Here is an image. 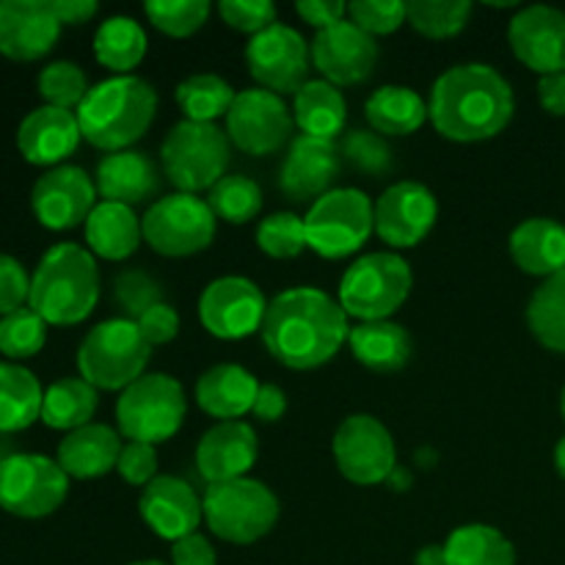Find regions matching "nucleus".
<instances>
[{
    "label": "nucleus",
    "instance_id": "obj_29",
    "mask_svg": "<svg viewBox=\"0 0 565 565\" xmlns=\"http://www.w3.org/2000/svg\"><path fill=\"white\" fill-rule=\"evenodd\" d=\"M511 257L530 276H550L565 270V224L555 218H527L511 232Z\"/></svg>",
    "mask_w": 565,
    "mask_h": 565
},
{
    "label": "nucleus",
    "instance_id": "obj_16",
    "mask_svg": "<svg viewBox=\"0 0 565 565\" xmlns=\"http://www.w3.org/2000/svg\"><path fill=\"white\" fill-rule=\"evenodd\" d=\"M268 301L246 276H221L204 287L199 298V320L207 334L235 342L263 331Z\"/></svg>",
    "mask_w": 565,
    "mask_h": 565
},
{
    "label": "nucleus",
    "instance_id": "obj_37",
    "mask_svg": "<svg viewBox=\"0 0 565 565\" xmlns=\"http://www.w3.org/2000/svg\"><path fill=\"white\" fill-rule=\"evenodd\" d=\"M447 565H516V550L491 524H461L445 541Z\"/></svg>",
    "mask_w": 565,
    "mask_h": 565
},
{
    "label": "nucleus",
    "instance_id": "obj_1",
    "mask_svg": "<svg viewBox=\"0 0 565 565\" xmlns=\"http://www.w3.org/2000/svg\"><path fill=\"white\" fill-rule=\"evenodd\" d=\"M348 315L340 301L318 287H292L268 303L263 342L270 356L290 370H318L348 342Z\"/></svg>",
    "mask_w": 565,
    "mask_h": 565
},
{
    "label": "nucleus",
    "instance_id": "obj_13",
    "mask_svg": "<svg viewBox=\"0 0 565 565\" xmlns=\"http://www.w3.org/2000/svg\"><path fill=\"white\" fill-rule=\"evenodd\" d=\"M331 450L342 478L356 486L386 483L397 469L395 439L373 414H351L342 419Z\"/></svg>",
    "mask_w": 565,
    "mask_h": 565
},
{
    "label": "nucleus",
    "instance_id": "obj_53",
    "mask_svg": "<svg viewBox=\"0 0 565 565\" xmlns=\"http://www.w3.org/2000/svg\"><path fill=\"white\" fill-rule=\"evenodd\" d=\"M296 11L315 31H326L348 20V3H340V0H301Z\"/></svg>",
    "mask_w": 565,
    "mask_h": 565
},
{
    "label": "nucleus",
    "instance_id": "obj_18",
    "mask_svg": "<svg viewBox=\"0 0 565 565\" xmlns=\"http://www.w3.org/2000/svg\"><path fill=\"white\" fill-rule=\"evenodd\" d=\"M312 66L320 81L331 86H359L367 81L379 64V42L351 20L318 31L312 39Z\"/></svg>",
    "mask_w": 565,
    "mask_h": 565
},
{
    "label": "nucleus",
    "instance_id": "obj_17",
    "mask_svg": "<svg viewBox=\"0 0 565 565\" xmlns=\"http://www.w3.org/2000/svg\"><path fill=\"white\" fill-rule=\"evenodd\" d=\"M375 235L390 248H414L430 235L439 218V202L423 182L403 180L386 188L373 207Z\"/></svg>",
    "mask_w": 565,
    "mask_h": 565
},
{
    "label": "nucleus",
    "instance_id": "obj_56",
    "mask_svg": "<svg viewBox=\"0 0 565 565\" xmlns=\"http://www.w3.org/2000/svg\"><path fill=\"white\" fill-rule=\"evenodd\" d=\"M541 108L552 116H565V72L544 75L539 81Z\"/></svg>",
    "mask_w": 565,
    "mask_h": 565
},
{
    "label": "nucleus",
    "instance_id": "obj_10",
    "mask_svg": "<svg viewBox=\"0 0 565 565\" xmlns=\"http://www.w3.org/2000/svg\"><path fill=\"white\" fill-rule=\"evenodd\" d=\"M375 204L359 188H334L309 207L307 246L323 259H345L356 254L375 232Z\"/></svg>",
    "mask_w": 565,
    "mask_h": 565
},
{
    "label": "nucleus",
    "instance_id": "obj_26",
    "mask_svg": "<svg viewBox=\"0 0 565 565\" xmlns=\"http://www.w3.org/2000/svg\"><path fill=\"white\" fill-rule=\"evenodd\" d=\"M97 193L103 202L141 204L160 191V169L141 149L105 154L97 166Z\"/></svg>",
    "mask_w": 565,
    "mask_h": 565
},
{
    "label": "nucleus",
    "instance_id": "obj_31",
    "mask_svg": "<svg viewBox=\"0 0 565 565\" xmlns=\"http://www.w3.org/2000/svg\"><path fill=\"white\" fill-rule=\"evenodd\" d=\"M143 241L141 218L132 213V207L116 202H99L86 221V243L88 252L97 257L121 263L130 254L138 252Z\"/></svg>",
    "mask_w": 565,
    "mask_h": 565
},
{
    "label": "nucleus",
    "instance_id": "obj_25",
    "mask_svg": "<svg viewBox=\"0 0 565 565\" xmlns=\"http://www.w3.org/2000/svg\"><path fill=\"white\" fill-rule=\"evenodd\" d=\"M81 138L83 132L75 110L42 105L22 119L17 130V147L28 163L58 169V163H64L75 152Z\"/></svg>",
    "mask_w": 565,
    "mask_h": 565
},
{
    "label": "nucleus",
    "instance_id": "obj_58",
    "mask_svg": "<svg viewBox=\"0 0 565 565\" xmlns=\"http://www.w3.org/2000/svg\"><path fill=\"white\" fill-rule=\"evenodd\" d=\"M414 565H447V555H445V544H430L423 546L414 557Z\"/></svg>",
    "mask_w": 565,
    "mask_h": 565
},
{
    "label": "nucleus",
    "instance_id": "obj_51",
    "mask_svg": "<svg viewBox=\"0 0 565 565\" xmlns=\"http://www.w3.org/2000/svg\"><path fill=\"white\" fill-rule=\"evenodd\" d=\"M28 296H31V279L25 268L9 254H0V318L25 307Z\"/></svg>",
    "mask_w": 565,
    "mask_h": 565
},
{
    "label": "nucleus",
    "instance_id": "obj_44",
    "mask_svg": "<svg viewBox=\"0 0 565 565\" xmlns=\"http://www.w3.org/2000/svg\"><path fill=\"white\" fill-rule=\"evenodd\" d=\"M88 92L92 88H88L86 72L77 64H72V61H53V64H47L39 72V94L53 108L77 110Z\"/></svg>",
    "mask_w": 565,
    "mask_h": 565
},
{
    "label": "nucleus",
    "instance_id": "obj_46",
    "mask_svg": "<svg viewBox=\"0 0 565 565\" xmlns=\"http://www.w3.org/2000/svg\"><path fill=\"white\" fill-rule=\"evenodd\" d=\"M342 160L353 166L356 171L370 177H381L392 169V149L375 130H351L340 141Z\"/></svg>",
    "mask_w": 565,
    "mask_h": 565
},
{
    "label": "nucleus",
    "instance_id": "obj_19",
    "mask_svg": "<svg viewBox=\"0 0 565 565\" xmlns=\"http://www.w3.org/2000/svg\"><path fill=\"white\" fill-rule=\"evenodd\" d=\"M97 185L77 166H58L42 174L33 185L31 207L42 226L53 232L75 230L86 224L97 207Z\"/></svg>",
    "mask_w": 565,
    "mask_h": 565
},
{
    "label": "nucleus",
    "instance_id": "obj_22",
    "mask_svg": "<svg viewBox=\"0 0 565 565\" xmlns=\"http://www.w3.org/2000/svg\"><path fill=\"white\" fill-rule=\"evenodd\" d=\"M61 22L50 0H0V55L39 61L55 47Z\"/></svg>",
    "mask_w": 565,
    "mask_h": 565
},
{
    "label": "nucleus",
    "instance_id": "obj_30",
    "mask_svg": "<svg viewBox=\"0 0 565 565\" xmlns=\"http://www.w3.org/2000/svg\"><path fill=\"white\" fill-rule=\"evenodd\" d=\"M348 345H351L359 364L381 375L401 373L412 362L414 353L412 334H408L406 326L395 323V320L353 326L351 334H348Z\"/></svg>",
    "mask_w": 565,
    "mask_h": 565
},
{
    "label": "nucleus",
    "instance_id": "obj_47",
    "mask_svg": "<svg viewBox=\"0 0 565 565\" xmlns=\"http://www.w3.org/2000/svg\"><path fill=\"white\" fill-rule=\"evenodd\" d=\"M114 296L125 318L138 320L143 312L163 303V287L143 270H121L114 281Z\"/></svg>",
    "mask_w": 565,
    "mask_h": 565
},
{
    "label": "nucleus",
    "instance_id": "obj_42",
    "mask_svg": "<svg viewBox=\"0 0 565 565\" xmlns=\"http://www.w3.org/2000/svg\"><path fill=\"white\" fill-rule=\"evenodd\" d=\"M210 11L213 6L207 0H149L143 6V14L152 28L171 39H188L202 31L204 22L210 20Z\"/></svg>",
    "mask_w": 565,
    "mask_h": 565
},
{
    "label": "nucleus",
    "instance_id": "obj_55",
    "mask_svg": "<svg viewBox=\"0 0 565 565\" xmlns=\"http://www.w3.org/2000/svg\"><path fill=\"white\" fill-rule=\"evenodd\" d=\"M287 412V395L285 390H279L276 384H259L257 401H254L252 414L263 423H276V419L285 417Z\"/></svg>",
    "mask_w": 565,
    "mask_h": 565
},
{
    "label": "nucleus",
    "instance_id": "obj_52",
    "mask_svg": "<svg viewBox=\"0 0 565 565\" xmlns=\"http://www.w3.org/2000/svg\"><path fill=\"white\" fill-rule=\"evenodd\" d=\"M136 323L138 329H141L143 340L152 348L169 345V342L177 340V334H180V315H177V309L169 307L166 301L152 307L149 312H143Z\"/></svg>",
    "mask_w": 565,
    "mask_h": 565
},
{
    "label": "nucleus",
    "instance_id": "obj_2",
    "mask_svg": "<svg viewBox=\"0 0 565 565\" xmlns=\"http://www.w3.org/2000/svg\"><path fill=\"white\" fill-rule=\"evenodd\" d=\"M516 97L502 72L489 64H456L436 77L428 119L445 138L478 143L500 136L513 119Z\"/></svg>",
    "mask_w": 565,
    "mask_h": 565
},
{
    "label": "nucleus",
    "instance_id": "obj_39",
    "mask_svg": "<svg viewBox=\"0 0 565 565\" xmlns=\"http://www.w3.org/2000/svg\"><path fill=\"white\" fill-rule=\"evenodd\" d=\"M527 326L535 340L555 353H565V270L541 281L527 303Z\"/></svg>",
    "mask_w": 565,
    "mask_h": 565
},
{
    "label": "nucleus",
    "instance_id": "obj_57",
    "mask_svg": "<svg viewBox=\"0 0 565 565\" xmlns=\"http://www.w3.org/2000/svg\"><path fill=\"white\" fill-rule=\"evenodd\" d=\"M61 25H83L99 11L97 0H50Z\"/></svg>",
    "mask_w": 565,
    "mask_h": 565
},
{
    "label": "nucleus",
    "instance_id": "obj_15",
    "mask_svg": "<svg viewBox=\"0 0 565 565\" xmlns=\"http://www.w3.org/2000/svg\"><path fill=\"white\" fill-rule=\"evenodd\" d=\"M246 64L259 88L279 97L285 94L296 97L309 83L312 53L296 28L276 22L246 44Z\"/></svg>",
    "mask_w": 565,
    "mask_h": 565
},
{
    "label": "nucleus",
    "instance_id": "obj_45",
    "mask_svg": "<svg viewBox=\"0 0 565 565\" xmlns=\"http://www.w3.org/2000/svg\"><path fill=\"white\" fill-rule=\"evenodd\" d=\"M259 252L274 259H292L307 246V226L296 213H274L257 226Z\"/></svg>",
    "mask_w": 565,
    "mask_h": 565
},
{
    "label": "nucleus",
    "instance_id": "obj_20",
    "mask_svg": "<svg viewBox=\"0 0 565 565\" xmlns=\"http://www.w3.org/2000/svg\"><path fill=\"white\" fill-rule=\"evenodd\" d=\"M342 152L337 141L298 136L287 147L279 169V188L290 202H318L340 180Z\"/></svg>",
    "mask_w": 565,
    "mask_h": 565
},
{
    "label": "nucleus",
    "instance_id": "obj_7",
    "mask_svg": "<svg viewBox=\"0 0 565 565\" xmlns=\"http://www.w3.org/2000/svg\"><path fill=\"white\" fill-rule=\"evenodd\" d=\"M232 160V143L218 125H199L182 119L166 132L160 143V166L177 193L210 191L226 177Z\"/></svg>",
    "mask_w": 565,
    "mask_h": 565
},
{
    "label": "nucleus",
    "instance_id": "obj_24",
    "mask_svg": "<svg viewBox=\"0 0 565 565\" xmlns=\"http://www.w3.org/2000/svg\"><path fill=\"white\" fill-rule=\"evenodd\" d=\"M259 458L257 434L248 423H218L202 436L196 447V469L210 486L248 478Z\"/></svg>",
    "mask_w": 565,
    "mask_h": 565
},
{
    "label": "nucleus",
    "instance_id": "obj_36",
    "mask_svg": "<svg viewBox=\"0 0 565 565\" xmlns=\"http://www.w3.org/2000/svg\"><path fill=\"white\" fill-rule=\"evenodd\" d=\"M99 406L97 390L83 379H61L44 390L42 423L55 430H72L92 425Z\"/></svg>",
    "mask_w": 565,
    "mask_h": 565
},
{
    "label": "nucleus",
    "instance_id": "obj_35",
    "mask_svg": "<svg viewBox=\"0 0 565 565\" xmlns=\"http://www.w3.org/2000/svg\"><path fill=\"white\" fill-rule=\"evenodd\" d=\"M147 31L132 17H108L94 33V55L116 75H132L147 55Z\"/></svg>",
    "mask_w": 565,
    "mask_h": 565
},
{
    "label": "nucleus",
    "instance_id": "obj_5",
    "mask_svg": "<svg viewBox=\"0 0 565 565\" xmlns=\"http://www.w3.org/2000/svg\"><path fill=\"white\" fill-rule=\"evenodd\" d=\"M152 345L130 318H110L94 326L77 348V373L94 390L125 392L147 375Z\"/></svg>",
    "mask_w": 565,
    "mask_h": 565
},
{
    "label": "nucleus",
    "instance_id": "obj_9",
    "mask_svg": "<svg viewBox=\"0 0 565 565\" xmlns=\"http://www.w3.org/2000/svg\"><path fill=\"white\" fill-rule=\"evenodd\" d=\"M188 414L185 390L166 373H147L116 401V423L127 441L160 445L182 428Z\"/></svg>",
    "mask_w": 565,
    "mask_h": 565
},
{
    "label": "nucleus",
    "instance_id": "obj_12",
    "mask_svg": "<svg viewBox=\"0 0 565 565\" xmlns=\"http://www.w3.org/2000/svg\"><path fill=\"white\" fill-rule=\"evenodd\" d=\"M143 241L163 257H193L210 248L218 218L207 199L193 193H171L158 199L141 218Z\"/></svg>",
    "mask_w": 565,
    "mask_h": 565
},
{
    "label": "nucleus",
    "instance_id": "obj_40",
    "mask_svg": "<svg viewBox=\"0 0 565 565\" xmlns=\"http://www.w3.org/2000/svg\"><path fill=\"white\" fill-rule=\"evenodd\" d=\"M207 204L215 218L226 224H248L263 210V188L243 174H226L207 191Z\"/></svg>",
    "mask_w": 565,
    "mask_h": 565
},
{
    "label": "nucleus",
    "instance_id": "obj_11",
    "mask_svg": "<svg viewBox=\"0 0 565 565\" xmlns=\"http://www.w3.org/2000/svg\"><path fill=\"white\" fill-rule=\"evenodd\" d=\"M70 494V475L58 461L36 452H14L0 461V508L20 519H44Z\"/></svg>",
    "mask_w": 565,
    "mask_h": 565
},
{
    "label": "nucleus",
    "instance_id": "obj_6",
    "mask_svg": "<svg viewBox=\"0 0 565 565\" xmlns=\"http://www.w3.org/2000/svg\"><path fill=\"white\" fill-rule=\"evenodd\" d=\"M412 265L395 252H373L359 257L342 274L340 301L348 318L362 323L390 320L412 296Z\"/></svg>",
    "mask_w": 565,
    "mask_h": 565
},
{
    "label": "nucleus",
    "instance_id": "obj_41",
    "mask_svg": "<svg viewBox=\"0 0 565 565\" xmlns=\"http://www.w3.org/2000/svg\"><path fill=\"white\" fill-rule=\"evenodd\" d=\"M475 6L469 0H417L408 3V25L425 39H452L469 25Z\"/></svg>",
    "mask_w": 565,
    "mask_h": 565
},
{
    "label": "nucleus",
    "instance_id": "obj_59",
    "mask_svg": "<svg viewBox=\"0 0 565 565\" xmlns=\"http://www.w3.org/2000/svg\"><path fill=\"white\" fill-rule=\"evenodd\" d=\"M386 483H392V489H395V486H397V489H408V483H412V475H408L406 469L397 467L395 472L390 475V480H386Z\"/></svg>",
    "mask_w": 565,
    "mask_h": 565
},
{
    "label": "nucleus",
    "instance_id": "obj_3",
    "mask_svg": "<svg viewBox=\"0 0 565 565\" xmlns=\"http://www.w3.org/2000/svg\"><path fill=\"white\" fill-rule=\"evenodd\" d=\"M158 114V92L136 75L97 83L75 110L83 138L103 152H125L141 141Z\"/></svg>",
    "mask_w": 565,
    "mask_h": 565
},
{
    "label": "nucleus",
    "instance_id": "obj_48",
    "mask_svg": "<svg viewBox=\"0 0 565 565\" xmlns=\"http://www.w3.org/2000/svg\"><path fill=\"white\" fill-rule=\"evenodd\" d=\"M348 20L373 39L390 36L397 28L406 25L408 3H401V0H356V3H348Z\"/></svg>",
    "mask_w": 565,
    "mask_h": 565
},
{
    "label": "nucleus",
    "instance_id": "obj_62",
    "mask_svg": "<svg viewBox=\"0 0 565 565\" xmlns=\"http://www.w3.org/2000/svg\"><path fill=\"white\" fill-rule=\"evenodd\" d=\"M561 412H563V419H565V386H563V395H561Z\"/></svg>",
    "mask_w": 565,
    "mask_h": 565
},
{
    "label": "nucleus",
    "instance_id": "obj_28",
    "mask_svg": "<svg viewBox=\"0 0 565 565\" xmlns=\"http://www.w3.org/2000/svg\"><path fill=\"white\" fill-rule=\"evenodd\" d=\"M125 447L121 436L108 425H83L64 436L58 445V467L75 480H97L116 469L119 452Z\"/></svg>",
    "mask_w": 565,
    "mask_h": 565
},
{
    "label": "nucleus",
    "instance_id": "obj_8",
    "mask_svg": "<svg viewBox=\"0 0 565 565\" xmlns=\"http://www.w3.org/2000/svg\"><path fill=\"white\" fill-rule=\"evenodd\" d=\"M204 522L226 544L248 546L270 533L279 522V497L252 478L207 486L202 497Z\"/></svg>",
    "mask_w": 565,
    "mask_h": 565
},
{
    "label": "nucleus",
    "instance_id": "obj_33",
    "mask_svg": "<svg viewBox=\"0 0 565 565\" xmlns=\"http://www.w3.org/2000/svg\"><path fill=\"white\" fill-rule=\"evenodd\" d=\"M44 392L31 370L0 362V436L20 434L42 417Z\"/></svg>",
    "mask_w": 565,
    "mask_h": 565
},
{
    "label": "nucleus",
    "instance_id": "obj_60",
    "mask_svg": "<svg viewBox=\"0 0 565 565\" xmlns=\"http://www.w3.org/2000/svg\"><path fill=\"white\" fill-rule=\"evenodd\" d=\"M555 469H557V475L565 480V436L557 441V447H555Z\"/></svg>",
    "mask_w": 565,
    "mask_h": 565
},
{
    "label": "nucleus",
    "instance_id": "obj_34",
    "mask_svg": "<svg viewBox=\"0 0 565 565\" xmlns=\"http://www.w3.org/2000/svg\"><path fill=\"white\" fill-rule=\"evenodd\" d=\"M364 119L379 136H412L428 121V103L408 86H381L364 105Z\"/></svg>",
    "mask_w": 565,
    "mask_h": 565
},
{
    "label": "nucleus",
    "instance_id": "obj_54",
    "mask_svg": "<svg viewBox=\"0 0 565 565\" xmlns=\"http://www.w3.org/2000/svg\"><path fill=\"white\" fill-rule=\"evenodd\" d=\"M171 565H218V555L202 533H193L171 544Z\"/></svg>",
    "mask_w": 565,
    "mask_h": 565
},
{
    "label": "nucleus",
    "instance_id": "obj_38",
    "mask_svg": "<svg viewBox=\"0 0 565 565\" xmlns=\"http://www.w3.org/2000/svg\"><path fill=\"white\" fill-rule=\"evenodd\" d=\"M235 97V88L213 72H199L177 86V105L188 121H199V125H215L221 116L226 119Z\"/></svg>",
    "mask_w": 565,
    "mask_h": 565
},
{
    "label": "nucleus",
    "instance_id": "obj_14",
    "mask_svg": "<svg viewBox=\"0 0 565 565\" xmlns=\"http://www.w3.org/2000/svg\"><path fill=\"white\" fill-rule=\"evenodd\" d=\"M296 119L285 99L265 88H246L235 97L226 114V136L232 147L252 158L274 154L290 147Z\"/></svg>",
    "mask_w": 565,
    "mask_h": 565
},
{
    "label": "nucleus",
    "instance_id": "obj_49",
    "mask_svg": "<svg viewBox=\"0 0 565 565\" xmlns=\"http://www.w3.org/2000/svg\"><path fill=\"white\" fill-rule=\"evenodd\" d=\"M218 14L232 31L252 33V36L276 25V6L270 0H224L218 3Z\"/></svg>",
    "mask_w": 565,
    "mask_h": 565
},
{
    "label": "nucleus",
    "instance_id": "obj_27",
    "mask_svg": "<svg viewBox=\"0 0 565 565\" xmlns=\"http://www.w3.org/2000/svg\"><path fill=\"white\" fill-rule=\"evenodd\" d=\"M259 381L241 364H215L204 370L196 381V403L204 414L232 423L243 414H252L257 401Z\"/></svg>",
    "mask_w": 565,
    "mask_h": 565
},
{
    "label": "nucleus",
    "instance_id": "obj_23",
    "mask_svg": "<svg viewBox=\"0 0 565 565\" xmlns=\"http://www.w3.org/2000/svg\"><path fill=\"white\" fill-rule=\"evenodd\" d=\"M138 511H141L147 527L171 544L185 539V535L199 533V524L204 519L202 497L185 480L169 478V475H158L141 491Z\"/></svg>",
    "mask_w": 565,
    "mask_h": 565
},
{
    "label": "nucleus",
    "instance_id": "obj_21",
    "mask_svg": "<svg viewBox=\"0 0 565 565\" xmlns=\"http://www.w3.org/2000/svg\"><path fill=\"white\" fill-rule=\"evenodd\" d=\"M508 42L513 55L541 77L565 72V11L544 3L527 6L508 25Z\"/></svg>",
    "mask_w": 565,
    "mask_h": 565
},
{
    "label": "nucleus",
    "instance_id": "obj_50",
    "mask_svg": "<svg viewBox=\"0 0 565 565\" xmlns=\"http://www.w3.org/2000/svg\"><path fill=\"white\" fill-rule=\"evenodd\" d=\"M116 472L121 475L125 483L147 489L158 478V450L152 445H143V441H125Z\"/></svg>",
    "mask_w": 565,
    "mask_h": 565
},
{
    "label": "nucleus",
    "instance_id": "obj_4",
    "mask_svg": "<svg viewBox=\"0 0 565 565\" xmlns=\"http://www.w3.org/2000/svg\"><path fill=\"white\" fill-rule=\"evenodd\" d=\"M99 301V268L88 248L58 243L39 259L28 307L47 326H77Z\"/></svg>",
    "mask_w": 565,
    "mask_h": 565
},
{
    "label": "nucleus",
    "instance_id": "obj_32",
    "mask_svg": "<svg viewBox=\"0 0 565 565\" xmlns=\"http://www.w3.org/2000/svg\"><path fill=\"white\" fill-rule=\"evenodd\" d=\"M292 119L301 127V136L334 141L348 125L345 97L337 86L326 81H309L292 103Z\"/></svg>",
    "mask_w": 565,
    "mask_h": 565
},
{
    "label": "nucleus",
    "instance_id": "obj_61",
    "mask_svg": "<svg viewBox=\"0 0 565 565\" xmlns=\"http://www.w3.org/2000/svg\"><path fill=\"white\" fill-rule=\"evenodd\" d=\"M130 565H166V563H160V561H138V563H130Z\"/></svg>",
    "mask_w": 565,
    "mask_h": 565
},
{
    "label": "nucleus",
    "instance_id": "obj_43",
    "mask_svg": "<svg viewBox=\"0 0 565 565\" xmlns=\"http://www.w3.org/2000/svg\"><path fill=\"white\" fill-rule=\"evenodd\" d=\"M44 342H47V323L31 307L0 318V353L9 359L36 356Z\"/></svg>",
    "mask_w": 565,
    "mask_h": 565
}]
</instances>
